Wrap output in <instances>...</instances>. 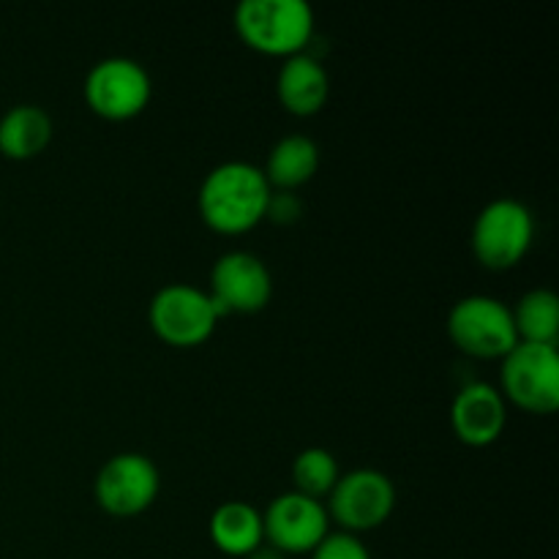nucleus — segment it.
Instances as JSON below:
<instances>
[{"label":"nucleus","instance_id":"1","mask_svg":"<svg viewBox=\"0 0 559 559\" xmlns=\"http://www.w3.org/2000/svg\"><path fill=\"white\" fill-rule=\"evenodd\" d=\"M273 189L262 167L249 162H224L205 175L197 207L205 227L218 235H243L260 227L267 216Z\"/></svg>","mask_w":559,"mask_h":559},{"label":"nucleus","instance_id":"4","mask_svg":"<svg viewBox=\"0 0 559 559\" xmlns=\"http://www.w3.org/2000/svg\"><path fill=\"white\" fill-rule=\"evenodd\" d=\"M218 320H224V314L211 293L191 284H167L153 295L147 306V322L153 333L164 344L178 349L205 344L216 333Z\"/></svg>","mask_w":559,"mask_h":559},{"label":"nucleus","instance_id":"12","mask_svg":"<svg viewBox=\"0 0 559 559\" xmlns=\"http://www.w3.org/2000/svg\"><path fill=\"white\" fill-rule=\"evenodd\" d=\"M508 424V404L489 382H469L453 396L451 429L469 448H489L502 437Z\"/></svg>","mask_w":559,"mask_h":559},{"label":"nucleus","instance_id":"14","mask_svg":"<svg viewBox=\"0 0 559 559\" xmlns=\"http://www.w3.org/2000/svg\"><path fill=\"white\" fill-rule=\"evenodd\" d=\"M213 546L222 555L246 559L251 551L265 544V527H262V511L243 500L222 502L213 511L211 524H207Z\"/></svg>","mask_w":559,"mask_h":559},{"label":"nucleus","instance_id":"16","mask_svg":"<svg viewBox=\"0 0 559 559\" xmlns=\"http://www.w3.org/2000/svg\"><path fill=\"white\" fill-rule=\"evenodd\" d=\"M52 142V118L36 104H16L0 118V153L11 162H27Z\"/></svg>","mask_w":559,"mask_h":559},{"label":"nucleus","instance_id":"19","mask_svg":"<svg viewBox=\"0 0 559 559\" xmlns=\"http://www.w3.org/2000/svg\"><path fill=\"white\" fill-rule=\"evenodd\" d=\"M311 559H371L358 535L328 533L325 540L309 555Z\"/></svg>","mask_w":559,"mask_h":559},{"label":"nucleus","instance_id":"18","mask_svg":"<svg viewBox=\"0 0 559 559\" xmlns=\"http://www.w3.org/2000/svg\"><path fill=\"white\" fill-rule=\"evenodd\" d=\"M342 478L336 456L325 448H306L293 462V491L311 497V500H328L333 486Z\"/></svg>","mask_w":559,"mask_h":559},{"label":"nucleus","instance_id":"7","mask_svg":"<svg viewBox=\"0 0 559 559\" xmlns=\"http://www.w3.org/2000/svg\"><path fill=\"white\" fill-rule=\"evenodd\" d=\"M396 508V486L380 469H353L328 495L325 511L342 533L364 535L382 527Z\"/></svg>","mask_w":559,"mask_h":559},{"label":"nucleus","instance_id":"2","mask_svg":"<svg viewBox=\"0 0 559 559\" xmlns=\"http://www.w3.org/2000/svg\"><path fill=\"white\" fill-rule=\"evenodd\" d=\"M314 9L306 0H243L235 9L240 41L260 55L293 58L314 38Z\"/></svg>","mask_w":559,"mask_h":559},{"label":"nucleus","instance_id":"3","mask_svg":"<svg viewBox=\"0 0 559 559\" xmlns=\"http://www.w3.org/2000/svg\"><path fill=\"white\" fill-rule=\"evenodd\" d=\"M535 240V218L524 202L513 197L491 200L478 213L469 235L473 254L486 271H511L527 257Z\"/></svg>","mask_w":559,"mask_h":559},{"label":"nucleus","instance_id":"5","mask_svg":"<svg viewBox=\"0 0 559 559\" xmlns=\"http://www.w3.org/2000/svg\"><path fill=\"white\" fill-rule=\"evenodd\" d=\"M448 336L464 355L502 360L519 344L511 306L491 295H467L448 314Z\"/></svg>","mask_w":559,"mask_h":559},{"label":"nucleus","instance_id":"8","mask_svg":"<svg viewBox=\"0 0 559 559\" xmlns=\"http://www.w3.org/2000/svg\"><path fill=\"white\" fill-rule=\"evenodd\" d=\"M153 96L151 74L131 58H104L87 71L85 102L104 120H131L145 112Z\"/></svg>","mask_w":559,"mask_h":559},{"label":"nucleus","instance_id":"20","mask_svg":"<svg viewBox=\"0 0 559 559\" xmlns=\"http://www.w3.org/2000/svg\"><path fill=\"white\" fill-rule=\"evenodd\" d=\"M300 216V205L289 191H273L271 205H267V216L278 224H293Z\"/></svg>","mask_w":559,"mask_h":559},{"label":"nucleus","instance_id":"13","mask_svg":"<svg viewBox=\"0 0 559 559\" xmlns=\"http://www.w3.org/2000/svg\"><path fill=\"white\" fill-rule=\"evenodd\" d=\"M276 96L282 107L295 118H311L322 112L331 96V80L328 71L314 55L300 52L282 63L276 76Z\"/></svg>","mask_w":559,"mask_h":559},{"label":"nucleus","instance_id":"10","mask_svg":"<svg viewBox=\"0 0 559 559\" xmlns=\"http://www.w3.org/2000/svg\"><path fill=\"white\" fill-rule=\"evenodd\" d=\"M262 527H265V544L282 551L284 557L311 555L331 533V516L325 502L287 491L265 508Z\"/></svg>","mask_w":559,"mask_h":559},{"label":"nucleus","instance_id":"21","mask_svg":"<svg viewBox=\"0 0 559 559\" xmlns=\"http://www.w3.org/2000/svg\"><path fill=\"white\" fill-rule=\"evenodd\" d=\"M246 559H287V557H284L282 551H276V549H273V546L262 544L260 549H257V551H251V555L246 557Z\"/></svg>","mask_w":559,"mask_h":559},{"label":"nucleus","instance_id":"6","mask_svg":"<svg viewBox=\"0 0 559 559\" xmlns=\"http://www.w3.org/2000/svg\"><path fill=\"white\" fill-rule=\"evenodd\" d=\"M502 399L530 415H551L559 409V353L546 344L519 342L502 358Z\"/></svg>","mask_w":559,"mask_h":559},{"label":"nucleus","instance_id":"9","mask_svg":"<svg viewBox=\"0 0 559 559\" xmlns=\"http://www.w3.org/2000/svg\"><path fill=\"white\" fill-rule=\"evenodd\" d=\"M162 491V475L145 453H118L107 459L93 480V497L104 513L131 519L145 513Z\"/></svg>","mask_w":559,"mask_h":559},{"label":"nucleus","instance_id":"17","mask_svg":"<svg viewBox=\"0 0 559 559\" xmlns=\"http://www.w3.org/2000/svg\"><path fill=\"white\" fill-rule=\"evenodd\" d=\"M513 311V325L522 344H546L557 347L559 342V298L551 289H530L522 295Z\"/></svg>","mask_w":559,"mask_h":559},{"label":"nucleus","instance_id":"11","mask_svg":"<svg viewBox=\"0 0 559 559\" xmlns=\"http://www.w3.org/2000/svg\"><path fill=\"white\" fill-rule=\"evenodd\" d=\"M211 298L227 314H257L273 298V276L251 251H227L211 271Z\"/></svg>","mask_w":559,"mask_h":559},{"label":"nucleus","instance_id":"15","mask_svg":"<svg viewBox=\"0 0 559 559\" xmlns=\"http://www.w3.org/2000/svg\"><path fill=\"white\" fill-rule=\"evenodd\" d=\"M320 169V147L314 140L304 134L282 136L267 153V162L262 167L267 186L273 191H289L309 183Z\"/></svg>","mask_w":559,"mask_h":559}]
</instances>
